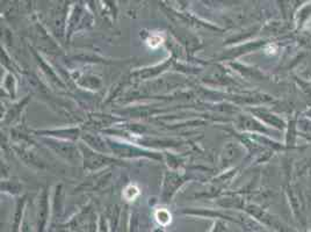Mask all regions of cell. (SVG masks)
<instances>
[{"instance_id": "4", "label": "cell", "mask_w": 311, "mask_h": 232, "mask_svg": "<svg viewBox=\"0 0 311 232\" xmlns=\"http://www.w3.org/2000/svg\"><path fill=\"white\" fill-rule=\"evenodd\" d=\"M164 38L158 34H152L150 38L148 39V46L151 48H158L161 43H163Z\"/></svg>"}, {"instance_id": "3", "label": "cell", "mask_w": 311, "mask_h": 232, "mask_svg": "<svg viewBox=\"0 0 311 232\" xmlns=\"http://www.w3.org/2000/svg\"><path fill=\"white\" fill-rule=\"evenodd\" d=\"M156 219L161 225H167L171 223V214L166 209H158L156 211Z\"/></svg>"}, {"instance_id": "1", "label": "cell", "mask_w": 311, "mask_h": 232, "mask_svg": "<svg viewBox=\"0 0 311 232\" xmlns=\"http://www.w3.org/2000/svg\"><path fill=\"white\" fill-rule=\"evenodd\" d=\"M296 129L298 134H302V136L306 137V140L311 141V120L309 119H300L296 122Z\"/></svg>"}, {"instance_id": "5", "label": "cell", "mask_w": 311, "mask_h": 232, "mask_svg": "<svg viewBox=\"0 0 311 232\" xmlns=\"http://www.w3.org/2000/svg\"><path fill=\"white\" fill-rule=\"evenodd\" d=\"M306 115H308V117H311V109H310V111H308V113H306Z\"/></svg>"}, {"instance_id": "2", "label": "cell", "mask_w": 311, "mask_h": 232, "mask_svg": "<svg viewBox=\"0 0 311 232\" xmlns=\"http://www.w3.org/2000/svg\"><path fill=\"white\" fill-rule=\"evenodd\" d=\"M140 195V189L137 186L134 185H129L126 189L123 190V197L126 198L127 201H134L139 197Z\"/></svg>"}]
</instances>
